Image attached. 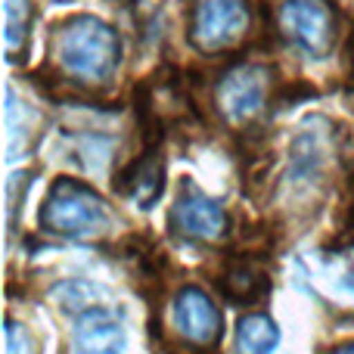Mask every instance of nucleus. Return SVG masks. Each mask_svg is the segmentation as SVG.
<instances>
[{
    "label": "nucleus",
    "instance_id": "3",
    "mask_svg": "<svg viewBox=\"0 0 354 354\" xmlns=\"http://www.w3.org/2000/svg\"><path fill=\"white\" fill-rule=\"evenodd\" d=\"M277 25H280V35L311 59L326 56L336 44L339 25L330 0H283Z\"/></svg>",
    "mask_w": 354,
    "mask_h": 354
},
{
    "label": "nucleus",
    "instance_id": "12",
    "mask_svg": "<svg viewBox=\"0 0 354 354\" xmlns=\"http://www.w3.org/2000/svg\"><path fill=\"white\" fill-rule=\"evenodd\" d=\"M3 37H6V56L16 59L22 53V47L28 44V28H31V16H35V6L31 0H3Z\"/></svg>",
    "mask_w": 354,
    "mask_h": 354
},
{
    "label": "nucleus",
    "instance_id": "4",
    "mask_svg": "<svg viewBox=\"0 0 354 354\" xmlns=\"http://www.w3.org/2000/svg\"><path fill=\"white\" fill-rule=\"evenodd\" d=\"M249 31V6L245 0H196L189 44L202 53L233 50Z\"/></svg>",
    "mask_w": 354,
    "mask_h": 354
},
{
    "label": "nucleus",
    "instance_id": "11",
    "mask_svg": "<svg viewBox=\"0 0 354 354\" xmlns=\"http://www.w3.org/2000/svg\"><path fill=\"white\" fill-rule=\"evenodd\" d=\"M280 342V330L268 314H245L236 326V354H270Z\"/></svg>",
    "mask_w": 354,
    "mask_h": 354
},
{
    "label": "nucleus",
    "instance_id": "8",
    "mask_svg": "<svg viewBox=\"0 0 354 354\" xmlns=\"http://www.w3.org/2000/svg\"><path fill=\"white\" fill-rule=\"evenodd\" d=\"M72 345L78 354H124L128 333L122 320L109 314L106 308L93 305L78 314L72 330Z\"/></svg>",
    "mask_w": 354,
    "mask_h": 354
},
{
    "label": "nucleus",
    "instance_id": "13",
    "mask_svg": "<svg viewBox=\"0 0 354 354\" xmlns=\"http://www.w3.org/2000/svg\"><path fill=\"white\" fill-rule=\"evenodd\" d=\"M6 354H35V345H31L28 330L19 326L16 320L6 324Z\"/></svg>",
    "mask_w": 354,
    "mask_h": 354
},
{
    "label": "nucleus",
    "instance_id": "14",
    "mask_svg": "<svg viewBox=\"0 0 354 354\" xmlns=\"http://www.w3.org/2000/svg\"><path fill=\"white\" fill-rule=\"evenodd\" d=\"M342 354H354V345H348V348H345Z\"/></svg>",
    "mask_w": 354,
    "mask_h": 354
},
{
    "label": "nucleus",
    "instance_id": "9",
    "mask_svg": "<svg viewBox=\"0 0 354 354\" xmlns=\"http://www.w3.org/2000/svg\"><path fill=\"white\" fill-rule=\"evenodd\" d=\"M162 187H165V165H162L159 153H143L134 165L124 168L122 180H118V189L140 208L156 205Z\"/></svg>",
    "mask_w": 354,
    "mask_h": 354
},
{
    "label": "nucleus",
    "instance_id": "1",
    "mask_svg": "<svg viewBox=\"0 0 354 354\" xmlns=\"http://www.w3.org/2000/svg\"><path fill=\"white\" fill-rule=\"evenodd\" d=\"M53 53L66 75L81 84H109L122 59V44L109 22L93 16H75L56 25Z\"/></svg>",
    "mask_w": 354,
    "mask_h": 354
},
{
    "label": "nucleus",
    "instance_id": "7",
    "mask_svg": "<svg viewBox=\"0 0 354 354\" xmlns=\"http://www.w3.org/2000/svg\"><path fill=\"white\" fill-rule=\"evenodd\" d=\"M174 326L187 342L208 348V345H218L224 320H221L218 305L202 289L187 286L174 299Z\"/></svg>",
    "mask_w": 354,
    "mask_h": 354
},
{
    "label": "nucleus",
    "instance_id": "5",
    "mask_svg": "<svg viewBox=\"0 0 354 354\" xmlns=\"http://www.w3.org/2000/svg\"><path fill=\"white\" fill-rule=\"evenodd\" d=\"M270 68L268 66H233L230 72L221 75L214 97H218V109L227 122L245 124L264 109L270 93Z\"/></svg>",
    "mask_w": 354,
    "mask_h": 354
},
{
    "label": "nucleus",
    "instance_id": "10",
    "mask_svg": "<svg viewBox=\"0 0 354 354\" xmlns=\"http://www.w3.org/2000/svg\"><path fill=\"white\" fill-rule=\"evenodd\" d=\"M221 289L233 305H255L268 295L270 280L268 270L255 261V258H233L227 264L224 277H221Z\"/></svg>",
    "mask_w": 354,
    "mask_h": 354
},
{
    "label": "nucleus",
    "instance_id": "6",
    "mask_svg": "<svg viewBox=\"0 0 354 354\" xmlns=\"http://www.w3.org/2000/svg\"><path fill=\"white\" fill-rule=\"evenodd\" d=\"M171 230L187 243H218L227 233V214L208 196L187 193L171 205Z\"/></svg>",
    "mask_w": 354,
    "mask_h": 354
},
{
    "label": "nucleus",
    "instance_id": "2",
    "mask_svg": "<svg viewBox=\"0 0 354 354\" xmlns=\"http://www.w3.org/2000/svg\"><path fill=\"white\" fill-rule=\"evenodd\" d=\"M109 205L72 177H59L41 208V224L56 236L87 239L109 230Z\"/></svg>",
    "mask_w": 354,
    "mask_h": 354
}]
</instances>
